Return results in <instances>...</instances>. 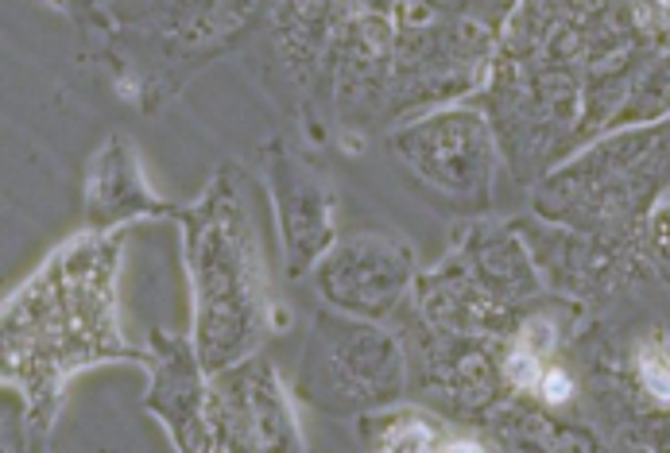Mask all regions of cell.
<instances>
[{
    "label": "cell",
    "instance_id": "6da1fadb",
    "mask_svg": "<svg viewBox=\"0 0 670 453\" xmlns=\"http://www.w3.org/2000/svg\"><path fill=\"white\" fill-rule=\"evenodd\" d=\"M643 384L651 388V395H659V400H670V361L663 357H643Z\"/></svg>",
    "mask_w": 670,
    "mask_h": 453
},
{
    "label": "cell",
    "instance_id": "7a4b0ae2",
    "mask_svg": "<svg viewBox=\"0 0 670 453\" xmlns=\"http://www.w3.org/2000/svg\"><path fill=\"white\" fill-rule=\"evenodd\" d=\"M508 377L516 380L519 388H531L535 380H539V361H535V353H516V357H511Z\"/></svg>",
    "mask_w": 670,
    "mask_h": 453
},
{
    "label": "cell",
    "instance_id": "3957f363",
    "mask_svg": "<svg viewBox=\"0 0 670 453\" xmlns=\"http://www.w3.org/2000/svg\"><path fill=\"white\" fill-rule=\"evenodd\" d=\"M570 392H573V384H570L566 372H547V380H542V395H547L550 403H566L570 400Z\"/></svg>",
    "mask_w": 670,
    "mask_h": 453
}]
</instances>
